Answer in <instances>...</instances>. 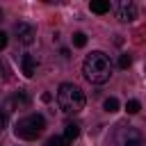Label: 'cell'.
<instances>
[{"label": "cell", "mask_w": 146, "mask_h": 146, "mask_svg": "<svg viewBox=\"0 0 146 146\" xmlns=\"http://www.w3.org/2000/svg\"><path fill=\"white\" fill-rule=\"evenodd\" d=\"M82 75L91 84H105L110 80V75H112V62L100 50L89 52L84 57V62H82Z\"/></svg>", "instance_id": "6da1fadb"}, {"label": "cell", "mask_w": 146, "mask_h": 146, "mask_svg": "<svg viewBox=\"0 0 146 146\" xmlns=\"http://www.w3.org/2000/svg\"><path fill=\"white\" fill-rule=\"evenodd\" d=\"M84 94L78 84H71V82H64L59 84L57 89V105L64 114H78L84 110Z\"/></svg>", "instance_id": "7a4b0ae2"}, {"label": "cell", "mask_w": 146, "mask_h": 146, "mask_svg": "<svg viewBox=\"0 0 146 146\" xmlns=\"http://www.w3.org/2000/svg\"><path fill=\"white\" fill-rule=\"evenodd\" d=\"M43 128H46L43 116H41V114H30V116H25V119L16 121L14 135H16V137H21V139L32 141V139H36V137L43 132Z\"/></svg>", "instance_id": "3957f363"}, {"label": "cell", "mask_w": 146, "mask_h": 146, "mask_svg": "<svg viewBox=\"0 0 146 146\" xmlns=\"http://www.w3.org/2000/svg\"><path fill=\"white\" fill-rule=\"evenodd\" d=\"M30 105V98L21 91V94H16V96H11V98H7L5 100V105H2V110H5V116L7 114H11V112H18V110H25Z\"/></svg>", "instance_id": "277c9868"}, {"label": "cell", "mask_w": 146, "mask_h": 146, "mask_svg": "<svg viewBox=\"0 0 146 146\" xmlns=\"http://www.w3.org/2000/svg\"><path fill=\"white\" fill-rule=\"evenodd\" d=\"M116 139H119V146H141V135L135 128H121Z\"/></svg>", "instance_id": "5b68a950"}, {"label": "cell", "mask_w": 146, "mask_h": 146, "mask_svg": "<svg viewBox=\"0 0 146 146\" xmlns=\"http://www.w3.org/2000/svg\"><path fill=\"white\" fill-rule=\"evenodd\" d=\"M14 32H16V39H18L21 43H25V46H30V43L34 41V36H36V30H34L32 23H16Z\"/></svg>", "instance_id": "8992f818"}, {"label": "cell", "mask_w": 146, "mask_h": 146, "mask_svg": "<svg viewBox=\"0 0 146 146\" xmlns=\"http://www.w3.org/2000/svg\"><path fill=\"white\" fill-rule=\"evenodd\" d=\"M116 16H119V21H123V23L135 21V18H137V7H135V2L121 0V2L116 5Z\"/></svg>", "instance_id": "52a82bcc"}, {"label": "cell", "mask_w": 146, "mask_h": 146, "mask_svg": "<svg viewBox=\"0 0 146 146\" xmlns=\"http://www.w3.org/2000/svg\"><path fill=\"white\" fill-rule=\"evenodd\" d=\"M21 66H23V73H25L27 78H32V75L36 73V59H34L32 55H23V57H21Z\"/></svg>", "instance_id": "ba28073f"}, {"label": "cell", "mask_w": 146, "mask_h": 146, "mask_svg": "<svg viewBox=\"0 0 146 146\" xmlns=\"http://www.w3.org/2000/svg\"><path fill=\"white\" fill-rule=\"evenodd\" d=\"M89 9H91L94 14H107V11H110V2H107V0H94V2L89 5Z\"/></svg>", "instance_id": "9c48e42d"}, {"label": "cell", "mask_w": 146, "mask_h": 146, "mask_svg": "<svg viewBox=\"0 0 146 146\" xmlns=\"http://www.w3.org/2000/svg\"><path fill=\"white\" fill-rule=\"evenodd\" d=\"M78 135H80V125H78V123H66V128H64V139H66V141H73Z\"/></svg>", "instance_id": "30bf717a"}, {"label": "cell", "mask_w": 146, "mask_h": 146, "mask_svg": "<svg viewBox=\"0 0 146 146\" xmlns=\"http://www.w3.org/2000/svg\"><path fill=\"white\" fill-rule=\"evenodd\" d=\"M103 110H105V112H116V110H119V100H116L114 96L105 98V103H103Z\"/></svg>", "instance_id": "8fae6325"}, {"label": "cell", "mask_w": 146, "mask_h": 146, "mask_svg": "<svg viewBox=\"0 0 146 146\" xmlns=\"http://www.w3.org/2000/svg\"><path fill=\"white\" fill-rule=\"evenodd\" d=\"M73 46L75 48H84L87 46V34L84 32H75L73 34Z\"/></svg>", "instance_id": "7c38bea8"}, {"label": "cell", "mask_w": 146, "mask_h": 146, "mask_svg": "<svg viewBox=\"0 0 146 146\" xmlns=\"http://www.w3.org/2000/svg\"><path fill=\"white\" fill-rule=\"evenodd\" d=\"M139 110H141L139 100H135V98H132V100H128V103H125V112H128V114H137Z\"/></svg>", "instance_id": "4fadbf2b"}, {"label": "cell", "mask_w": 146, "mask_h": 146, "mask_svg": "<svg viewBox=\"0 0 146 146\" xmlns=\"http://www.w3.org/2000/svg\"><path fill=\"white\" fill-rule=\"evenodd\" d=\"M46 146H68V141H66L64 137H50Z\"/></svg>", "instance_id": "5bb4252c"}, {"label": "cell", "mask_w": 146, "mask_h": 146, "mask_svg": "<svg viewBox=\"0 0 146 146\" xmlns=\"http://www.w3.org/2000/svg\"><path fill=\"white\" fill-rule=\"evenodd\" d=\"M130 64H132V57H130V55H121V57H119V66H121V68H128Z\"/></svg>", "instance_id": "9a60e30c"}, {"label": "cell", "mask_w": 146, "mask_h": 146, "mask_svg": "<svg viewBox=\"0 0 146 146\" xmlns=\"http://www.w3.org/2000/svg\"><path fill=\"white\" fill-rule=\"evenodd\" d=\"M5 46H7V32H2V30H0V50H2Z\"/></svg>", "instance_id": "2e32d148"}, {"label": "cell", "mask_w": 146, "mask_h": 146, "mask_svg": "<svg viewBox=\"0 0 146 146\" xmlns=\"http://www.w3.org/2000/svg\"><path fill=\"white\" fill-rule=\"evenodd\" d=\"M5 125H7V116H5V112H0V132L5 130Z\"/></svg>", "instance_id": "e0dca14e"}, {"label": "cell", "mask_w": 146, "mask_h": 146, "mask_svg": "<svg viewBox=\"0 0 146 146\" xmlns=\"http://www.w3.org/2000/svg\"><path fill=\"white\" fill-rule=\"evenodd\" d=\"M2 80H5V68L0 66V82H2Z\"/></svg>", "instance_id": "ac0fdd59"}, {"label": "cell", "mask_w": 146, "mask_h": 146, "mask_svg": "<svg viewBox=\"0 0 146 146\" xmlns=\"http://www.w3.org/2000/svg\"><path fill=\"white\" fill-rule=\"evenodd\" d=\"M0 21H2V9H0Z\"/></svg>", "instance_id": "d6986e66"}]
</instances>
